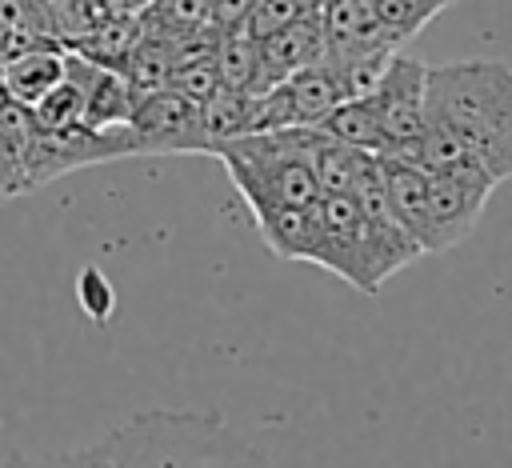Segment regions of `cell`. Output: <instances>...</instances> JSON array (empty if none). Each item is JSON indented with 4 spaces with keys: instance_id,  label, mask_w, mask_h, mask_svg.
<instances>
[{
    "instance_id": "obj_1",
    "label": "cell",
    "mask_w": 512,
    "mask_h": 468,
    "mask_svg": "<svg viewBox=\"0 0 512 468\" xmlns=\"http://www.w3.org/2000/svg\"><path fill=\"white\" fill-rule=\"evenodd\" d=\"M428 124L448 128L500 180H512V68L504 60H456L428 68Z\"/></svg>"
},
{
    "instance_id": "obj_2",
    "label": "cell",
    "mask_w": 512,
    "mask_h": 468,
    "mask_svg": "<svg viewBox=\"0 0 512 468\" xmlns=\"http://www.w3.org/2000/svg\"><path fill=\"white\" fill-rule=\"evenodd\" d=\"M76 464H232L264 460L244 436H236L220 416L196 412H144L132 424L100 436L96 444L72 452Z\"/></svg>"
},
{
    "instance_id": "obj_3",
    "label": "cell",
    "mask_w": 512,
    "mask_h": 468,
    "mask_svg": "<svg viewBox=\"0 0 512 468\" xmlns=\"http://www.w3.org/2000/svg\"><path fill=\"white\" fill-rule=\"evenodd\" d=\"M316 128H264L240 132L212 144L244 208H308L320 200V180L312 168Z\"/></svg>"
},
{
    "instance_id": "obj_4",
    "label": "cell",
    "mask_w": 512,
    "mask_h": 468,
    "mask_svg": "<svg viewBox=\"0 0 512 468\" xmlns=\"http://www.w3.org/2000/svg\"><path fill=\"white\" fill-rule=\"evenodd\" d=\"M308 264H320L348 280L360 292H380V280L368 260V236L364 216L352 192H320L316 200V244Z\"/></svg>"
},
{
    "instance_id": "obj_5",
    "label": "cell",
    "mask_w": 512,
    "mask_h": 468,
    "mask_svg": "<svg viewBox=\"0 0 512 468\" xmlns=\"http://www.w3.org/2000/svg\"><path fill=\"white\" fill-rule=\"evenodd\" d=\"M496 192V180L484 168H452L432 172L428 184V216H424V252L456 248L480 220L488 196Z\"/></svg>"
},
{
    "instance_id": "obj_6",
    "label": "cell",
    "mask_w": 512,
    "mask_h": 468,
    "mask_svg": "<svg viewBox=\"0 0 512 468\" xmlns=\"http://www.w3.org/2000/svg\"><path fill=\"white\" fill-rule=\"evenodd\" d=\"M340 100H348L344 84L324 68L308 64L268 92H252V132L264 128H312L320 124Z\"/></svg>"
},
{
    "instance_id": "obj_7",
    "label": "cell",
    "mask_w": 512,
    "mask_h": 468,
    "mask_svg": "<svg viewBox=\"0 0 512 468\" xmlns=\"http://www.w3.org/2000/svg\"><path fill=\"white\" fill-rule=\"evenodd\" d=\"M368 96L376 104V116H380L388 152H404L408 144H416V136L428 124V108H424V96H428V64H420L416 56H408V52L396 48L388 56V64L380 68L376 84L368 88Z\"/></svg>"
},
{
    "instance_id": "obj_8",
    "label": "cell",
    "mask_w": 512,
    "mask_h": 468,
    "mask_svg": "<svg viewBox=\"0 0 512 468\" xmlns=\"http://www.w3.org/2000/svg\"><path fill=\"white\" fill-rule=\"evenodd\" d=\"M132 152H208L200 104L172 84L140 92L128 116Z\"/></svg>"
},
{
    "instance_id": "obj_9",
    "label": "cell",
    "mask_w": 512,
    "mask_h": 468,
    "mask_svg": "<svg viewBox=\"0 0 512 468\" xmlns=\"http://www.w3.org/2000/svg\"><path fill=\"white\" fill-rule=\"evenodd\" d=\"M320 60H324V24H320V12H304L288 28L256 40L252 92H268L284 76H292V72H300L308 64H320Z\"/></svg>"
},
{
    "instance_id": "obj_10",
    "label": "cell",
    "mask_w": 512,
    "mask_h": 468,
    "mask_svg": "<svg viewBox=\"0 0 512 468\" xmlns=\"http://www.w3.org/2000/svg\"><path fill=\"white\" fill-rule=\"evenodd\" d=\"M380 180H384V196L392 216L412 232V240H424V216H428V184L432 172L424 164H416L404 152H380ZM424 248V244H420Z\"/></svg>"
},
{
    "instance_id": "obj_11",
    "label": "cell",
    "mask_w": 512,
    "mask_h": 468,
    "mask_svg": "<svg viewBox=\"0 0 512 468\" xmlns=\"http://www.w3.org/2000/svg\"><path fill=\"white\" fill-rule=\"evenodd\" d=\"M64 64H68V48L56 44V40H44V44H32V48H20V52L4 56L0 84L16 104L32 108L52 84L64 80Z\"/></svg>"
},
{
    "instance_id": "obj_12",
    "label": "cell",
    "mask_w": 512,
    "mask_h": 468,
    "mask_svg": "<svg viewBox=\"0 0 512 468\" xmlns=\"http://www.w3.org/2000/svg\"><path fill=\"white\" fill-rule=\"evenodd\" d=\"M252 224L260 228V240L280 260H308L316 244V204L308 208H252Z\"/></svg>"
},
{
    "instance_id": "obj_13",
    "label": "cell",
    "mask_w": 512,
    "mask_h": 468,
    "mask_svg": "<svg viewBox=\"0 0 512 468\" xmlns=\"http://www.w3.org/2000/svg\"><path fill=\"white\" fill-rule=\"evenodd\" d=\"M312 168H316L320 192H356V184L376 168V152H364L356 144H344L320 132L312 148Z\"/></svg>"
},
{
    "instance_id": "obj_14",
    "label": "cell",
    "mask_w": 512,
    "mask_h": 468,
    "mask_svg": "<svg viewBox=\"0 0 512 468\" xmlns=\"http://www.w3.org/2000/svg\"><path fill=\"white\" fill-rule=\"evenodd\" d=\"M312 128H320V132L332 136V140H344V144H356V148H364V152H376V156L388 152L380 116H376V104H372L368 92L340 100V104H336L320 124H312Z\"/></svg>"
},
{
    "instance_id": "obj_15",
    "label": "cell",
    "mask_w": 512,
    "mask_h": 468,
    "mask_svg": "<svg viewBox=\"0 0 512 468\" xmlns=\"http://www.w3.org/2000/svg\"><path fill=\"white\" fill-rule=\"evenodd\" d=\"M172 64H176V48H172V40L152 36V32L140 28L136 44L116 60V72H120L136 92H152V88H164V84H168Z\"/></svg>"
},
{
    "instance_id": "obj_16",
    "label": "cell",
    "mask_w": 512,
    "mask_h": 468,
    "mask_svg": "<svg viewBox=\"0 0 512 468\" xmlns=\"http://www.w3.org/2000/svg\"><path fill=\"white\" fill-rule=\"evenodd\" d=\"M208 12H212V0H148L140 8V28L180 44L208 28Z\"/></svg>"
},
{
    "instance_id": "obj_17",
    "label": "cell",
    "mask_w": 512,
    "mask_h": 468,
    "mask_svg": "<svg viewBox=\"0 0 512 468\" xmlns=\"http://www.w3.org/2000/svg\"><path fill=\"white\" fill-rule=\"evenodd\" d=\"M448 4H456V0H372L376 24H380V32L388 36L392 48H404L432 16H440Z\"/></svg>"
},
{
    "instance_id": "obj_18",
    "label": "cell",
    "mask_w": 512,
    "mask_h": 468,
    "mask_svg": "<svg viewBox=\"0 0 512 468\" xmlns=\"http://www.w3.org/2000/svg\"><path fill=\"white\" fill-rule=\"evenodd\" d=\"M28 112H32V124H36L40 132H72V128H80V124H84V96H80V84L64 72V80L52 84Z\"/></svg>"
},
{
    "instance_id": "obj_19",
    "label": "cell",
    "mask_w": 512,
    "mask_h": 468,
    "mask_svg": "<svg viewBox=\"0 0 512 468\" xmlns=\"http://www.w3.org/2000/svg\"><path fill=\"white\" fill-rule=\"evenodd\" d=\"M216 68H220V84L236 88V92H252V76H256V40L244 32H228L216 40Z\"/></svg>"
},
{
    "instance_id": "obj_20",
    "label": "cell",
    "mask_w": 512,
    "mask_h": 468,
    "mask_svg": "<svg viewBox=\"0 0 512 468\" xmlns=\"http://www.w3.org/2000/svg\"><path fill=\"white\" fill-rule=\"evenodd\" d=\"M308 8H300L296 0H252V8H248V16H244V36H252V40H264V36H272V32H280V28H288L292 20H300Z\"/></svg>"
},
{
    "instance_id": "obj_21",
    "label": "cell",
    "mask_w": 512,
    "mask_h": 468,
    "mask_svg": "<svg viewBox=\"0 0 512 468\" xmlns=\"http://www.w3.org/2000/svg\"><path fill=\"white\" fill-rule=\"evenodd\" d=\"M76 292H80V300L88 304V312H92L96 320H104V316L112 312V288L104 284V276H100L96 268H88V272L76 280Z\"/></svg>"
},
{
    "instance_id": "obj_22",
    "label": "cell",
    "mask_w": 512,
    "mask_h": 468,
    "mask_svg": "<svg viewBox=\"0 0 512 468\" xmlns=\"http://www.w3.org/2000/svg\"><path fill=\"white\" fill-rule=\"evenodd\" d=\"M252 0H212V12H208V28L216 36H228V32H240L244 28V16H248Z\"/></svg>"
},
{
    "instance_id": "obj_23",
    "label": "cell",
    "mask_w": 512,
    "mask_h": 468,
    "mask_svg": "<svg viewBox=\"0 0 512 468\" xmlns=\"http://www.w3.org/2000/svg\"><path fill=\"white\" fill-rule=\"evenodd\" d=\"M296 4H300V8H308V12H320V4H324V0H296Z\"/></svg>"
}]
</instances>
